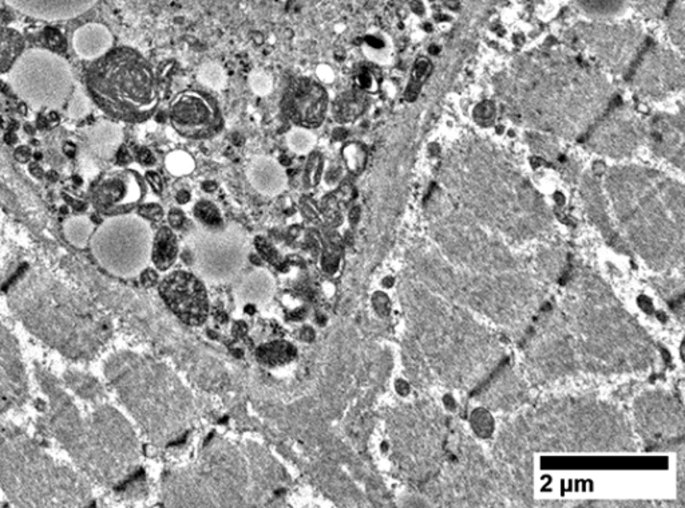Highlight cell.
Listing matches in <instances>:
<instances>
[{
	"mask_svg": "<svg viewBox=\"0 0 685 508\" xmlns=\"http://www.w3.org/2000/svg\"><path fill=\"white\" fill-rule=\"evenodd\" d=\"M34 376L45 395L39 419L42 430L64 450L90 483L118 485L137 461L130 426L114 408L102 402L83 411L47 367L36 364Z\"/></svg>",
	"mask_w": 685,
	"mask_h": 508,
	"instance_id": "6da1fadb",
	"label": "cell"
},
{
	"mask_svg": "<svg viewBox=\"0 0 685 508\" xmlns=\"http://www.w3.org/2000/svg\"><path fill=\"white\" fill-rule=\"evenodd\" d=\"M7 303L28 333L75 362L95 358L112 333L109 316L86 291L40 268H28L12 282Z\"/></svg>",
	"mask_w": 685,
	"mask_h": 508,
	"instance_id": "7a4b0ae2",
	"label": "cell"
},
{
	"mask_svg": "<svg viewBox=\"0 0 685 508\" xmlns=\"http://www.w3.org/2000/svg\"><path fill=\"white\" fill-rule=\"evenodd\" d=\"M0 491L18 507H86L91 483L55 459L14 424L0 419Z\"/></svg>",
	"mask_w": 685,
	"mask_h": 508,
	"instance_id": "3957f363",
	"label": "cell"
},
{
	"mask_svg": "<svg viewBox=\"0 0 685 508\" xmlns=\"http://www.w3.org/2000/svg\"><path fill=\"white\" fill-rule=\"evenodd\" d=\"M94 93L105 111L129 122L149 119L160 105V89L150 63L132 49H117L94 74Z\"/></svg>",
	"mask_w": 685,
	"mask_h": 508,
	"instance_id": "277c9868",
	"label": "cell"
},
{
	"mask_svg": "<svg viewBox=\"0 0 685 508\" xmlns=\"http://www.w3.org/2000/svg\"><path fill=\"white\" fill-rule=\"evenodd\" d=\"M149 226L133 216L114 219L98 229L93 240L94 255L111 274L132 275L152 253Z\"/></svg>",
	"mask_w": 685,
	"mask_h": 508,
	"instance_id": "5b68a950",
	"label": "cell"
},
{
	"mask_svg": "<svg viewBox=\"0 0 685 508\" xmlns=\"http://www.w3.org/2000/svg\"><path fill=\"white\" fill-rule=\"evenodd\" d=\"M169 119L173 129L188 140L213 139L224 128L217 101L200 90L178 93L169 104Z\"/></svg>",
	"mask_w": 685,
	"mask_h": 508,
	"instance_id": "8992f818",
	"label": "cell"
},
{
	"mask_svg": "<svg viewBox=\"0 0 685 508\" xmlns=\"http://www.w3.org/2000/svg\"><path fill=\"white\" fill-rule=\"evenodd\" d=\"M328 91L317 81L307 77L293 80L284 93L283 111L298 128H319L327 115Z\"/></svg>",
	"mask_w": 685,
	"mask_h": 508,
	"instance_id": "52a82bcc",
	"label": "cell"
},
{
	"mask_svg": "<svg viewBox=\"0 0 685 508\" xmlns=\"http://www.w3.org/2000/svg\"><path fill=\"white\" fill-rule=\"evenodd\" d=\"M245 239L237 227L211 231L197 246V263L204 271L235 273L244 260Z\"/></svg>",
	"mask_w": 685,
	"mask_h": 508,
	"instance_id": "ba28073f",
	"label": "cell"
},
{
	"mask_svg": "<svg viewBox=\"0 0 685 508\" xmlns=\"http://www.w3.org/2000/svg\"><path fill=\"white\" fill-rule=\"evenodd\" d=\"M160 292L166 305L185 323L200 325L208 315V297L204 284L194 275L177 271L165 278Z\"/></svg>",
	"mask_w": 685,
	"mask_h": 508,
	"instance_id": "9c48e42d",
	"label": "cell"
},
{
	"mask_svg": "<svg viewBox=\"0 0 685 508\" xmlns=\"http://www.w3.org/2000/svg\"><path fill=\"white\" fill-rule=\"evenodd\" d=\"M146 183L136 170H121L109 174L95 189V205L105 213H123L142 200Z\"/></svg>",
	"mask_w": 685,
	"mask_h": 508,
	"instance_id": "30bf717a",
	"label": "cell"
},
{
	"mask_svg": "<svg viewBox=\"0 0 685 508\" xmlns=\"http://www.w3.org/2000/svg\"><path fill=\"white\" fill-rule=\"evenodd\" d=\"M247 176L250 185L267 196L280 195L288 183L287 173L281 164L268 156L253 157L248 165Z\"/></svg>",
	"mask_w": 685,
	"mask_h": 508,
	"instance_id": "8fae6325",
	"label": "cell"
},
{
	"mask_svg": "<svg viewBox=\"0 0 685 508\" xmlns=\"http://www.w3.org/2000/svg\"><path fill=\"white\" fill-rule=\"evenodd\" d=\"M0 369L23 391L28 392V374L16 338L0 322Z\"/></svg>",
	"mask_w": 685,
	"mask_h": 508,
	"instance_id": "7c38bea8",
	"label": "cell"
},
{
	"mask_svg": "<svg viewBox=\"0 0 685 508\" xmlns=\"http://www.w3.org/2000/svg\"><path fill=\"white\" fill-rule=\"evenodd\" d=\"M60 381L70 395L87 405L101 404L105 400L102 384L90 373L80 369H67L63 371Z\"/></svg>",
	"mask_w": 685,
	"mask_h": 508,
	"instance_id": "4fadbf2b",
	"label": "cell"
},
{
	"mask_svg": "<svg viewBox=\"0 0 685 508\" xmlns=\"http://www.w3.org/2000/svg\"><path fill=\"white\" fill-rule=\"evenodd\" d=\"M367 94L360 90H350L339 95L333 104V117L340 124H351L367 111Z\"/></svg>",
	"mask_w": 685,
	"mask_h": 508,
	"instance_id": "5bb4252c",
	"label": "cell"
},
{
	"mask_svg": "<svg viewBox=\"0 0 685 508\" xmlns=\"http://www.w3.org/2000/svg\"><path fill=\"white\" fill-rule=\"evenodd\" d=\"M178 243L174 232L169 227H163L156 233L152 247V257L156 267L161 271L167 270L177 259Z\"/></svg>",
	"mask_w": 685,
	"mask_h": 508,
	"instance_id": "9a60e30c",
	"label": "cell"
},
{
	"mask_svg": "<svg viewBox=\"0 0 685 508\" xmlns=\"http://www.w3.org/2000/svg\"><path fill=\"white\" fill-rule=\"evenodd\" d=\"M27 398L28 392L18 386L8 374L0 369V419L23 406Z\"/></svg>",
	"mask_w": 685,
	"mask_h": 508,
	"instance_id": "2e32d148",
	"label": "cell"
},
{
	"mask_svg": "<svg viewBox=\"0 0 685 508\" xmlns=\"http://www.w3.org/2000/svg\"><path fill=\"white\" fill-rule=\"evenodd\" d=\"M295 357L296 349L291 343L283 340L265 343L257 350V358L265 367H281L295 360Z\"/></svg>",
	"mask_w": 685,
	"mask_h": 508,
	"instance_id": "e0dca14e",
	"label": "cell"
},
{
	"mask_svg": "<svg viewBox=\"0 0 685 508\" xmlns=\"http://www.w3.org/2000/svg\"><path fill=\"white\" fill-rule=\"evenodd\" d=\"M586 14L596 18H610L621 14L627 0H573Z\"/></svg>",
	"mask_w": 685,
	"mask_h": 508,
	"instance_id": "ac0fdd59",
	"label": "cell"
},
{
	"mask_svg": "<svg viewBox=\"0 0 685 508\" xmlns=\"http://www.w3.org/2000/svg\"><path fill=\"white\" fill-rule=\"evenodd\" d=\"M195 219L209 231H219L224 228V220L221 218L217 205L209 200H200L193 208Z\"/></svg>",
	"mask_w": 685,
	"mask_h": 508,
	"instance_id": "d6986e66",
	"label": "cell"
},
{
	"mask_svg": "<svg viewBox=\"0 0 685 508\" xmlns=\"http://www.w3.org/2000/svg\"><path fill=\"white\" fill-rule=\"evenodd\" d=\"M341 157L350 173L360 174L367 164V149L360 142H348L341 149Z\"/></svg>",
	"mask_w": 685,
	"mask_h": 508,
	"instance_id": "ffe728a7",
	"label": "cell"
},
{
	"mask_svg": "<svg viewBox=\"0 0 685 508\" xmlns=\"http://www.w3.org/2000/svg\"><path fill=\"white\" fill-rule=\"evenodd\" d=\"M10 1H12L16 7L21 8V5H22V3L25 0H10ZM59 1H64V0H40L39 1L38 15L39 16H49V18H62V16H64L62 5H60ZM36 7H38V0H28L25 10H26V12H29V14H35L36 12Z\"/></svg>",
	"mask_w": 685,
	"mask_h": 508,
	"instance_id": "44dd1931",
	"label": "cell"
},
{
	"mask_svg": "<svg viewBox=\"0 0 685 508\" xmlns=\"http://www.w3.org/2000/svg\"><path fill=\"white\" fill-rule=\"evenodd\" d=\"M287 143H288L289 149L293 150L296 154L304 156V154H308L313 150V148L316 145V137L309 129L298 128V129H293L288 135Z\"/></svg>",
	"mask_w": 685,
	"mask_h": 508,
	"instance_id": "7402d4cb",
	"label": "cell"
},
{
	"mask_svg": "<svg viewBox=\"0 0 685 508\" xmlns=\"http://www.w3.org/2000/svg\"><path fill=\"white\" fill-rule=\"evenodd\" d=\"M198 80L201 84L209 86L211 89L219 90L226 84V74L219 65L208 62L200 67Z\"/></svg>",
	"mask_w": 685,
	"mask_h": 508,
	"instance_id": "603a6c76",
	"label": "cell"
},
{
	"mask_svg": "<svg viewBox=\"0 0 685 508\" xmlns=\"http://www.w3.org/2000/svg\"><path fill=\"white\" fill-rule=\"evenodd\" d=\"M165 165L167 170L174 176H185L192 173L194 170V160L191 154L182 150H174L167 154Z\"/></svg>",
	"mask_w": 685,
	"mask_h": 508,
	"instance_id": "cb8c5ba5",
	"label": "cell"
},
{
	"mask_svg": "<svg viewBox=\"0 0 685 508\" xmlns=\"http://www.w3.org/2000/svg\"><path fill=\"white\" fill-rule=\"evenodd\" d=\"M322 174H323V157L320 153H312L304 170V183H307V185L315 187L319 184Z\"/></svg>",
	"mask_w": 685,
	"mask_h": 508,
	"instance_id": "d4e9b609",
	"label": "cell"
},
{
	"mask_svg": "<svg viewBox=\"0 0 685 508\" xmlns=\"http://www.w3.org/2000/svg\"><path fill=\"white\" fill-rule=\"evenodd\" d=\"M67 238L77 246H83L91 232V224L86 219H74L67 223Z\"/></svg>",
	"mask_w": 685,
	"mask_h": 508,
	"instance_id": "484cf974",
	"label": "cell"
},
{
	"mask_svg": "<svg viewBox=\"0 0 685 508\" xmlns=\"http://www.w3.org/2000/svg\"><path fill=\"white\" fill-rule=\"evenodd\" d=\"M427 73H429V63L426 60L416 62V66H415V69L412 71L411 82H410V85L407 87V91H406V98L407 100H412L413 97H416V94L419 91V87L423 84V81L426 80Z\"/></svg>",
	"mask_w": 685,
	"mask_h": 508,
	"instance_id": "4316f807",
	"label": "cell"
},
{
	"mask_svg": "<svg viewBox=\"0 0 685 508\" xmlns=\"http://www.w3.org/2000/svg\"><path fill=\"white\" fill-rule=\"evenodd\" d=\"M355 86L364 94L375 93L378 90V80L368 67H360L355 76Z\"/></svg>",
	"mask_w": 685,
	"mask_h": 508,
	"instance_id": "83f0119b",
	"label": "cell"
},
{
	"mask_svg": "<svg viewBox=\"0 0 685 508\" xmlns=\"http://www.w3.org/2000/svg\"><path fill=\"white\" fill-rule=\"evenodd\" d=\"M254 244L259 250V253L261 254V256L268 260L271 264H274V267H277L278 270H285V264H284V260L281 259L280 254L274 250V247L263 238H256L254 240Z\"/></svg>",
	"mask_w": 685,
	"mask_h": 508,
	"instance_id": "f1b7e54d",
	"label": "cell"
},
{
	"mask_svg": "<svg viewBox=\"0 0 685 508\" xmlns=\"http://www.w3.org/2000/svg\"><path fill=\"white\" fill-rule=\"evenodd\" d=\"M250 89L259 95H267L272 90V78L264 71H254L249 78Z\"/></svg>",
	"mask_w": 685,
	"mask_h": 508,
	"instance_id": "f546056e",
	"label": "cell"
},
{
	"mask_svg": "<svg viewBox=\"0 0 685 508\" xmlns=\"http://www.w3.org/2000/svg\"><path fill=\"white\" fill-rule=\"evenodd\" d=\"M139 216L143 218V219H149V220H160L163 219L164 216V211L163 208L158 205V204H146V205H142L138 211Z\"/></svg>",
	"mask_w": 685,
	"mask_h": 508,
	"instance_id": "4dcf8cb0",
	"label": "cell"
},
{
	"mask_svg": "<svg viewBox=\"0 0 685 508\" xmlns=\"http://www.w3.org/2000/svg\"><path fill=\"white\" fill-rule=\"evenodd\" d=\"M145 180L146 183L153 188V191L158 195L163 194L164 191V180L161 177V174L156 170H147L146 174H145Z\"/></svg>",
	"mask_w": 685,
	"mask_h": 508,
	"instance_id": "1f68e13d",
	"label": "cell"
},
{
	"mask_svg": "<svg viewBox=\"0 0 685 508\" xmlns=\"http://www.w3.org/2000/svg\"><path fill=\"white\" fill-rule=\"evenodd\" d=\"M137 160L143 167H152L156 164V157L153 152L147 148H139L137 150Z\"/></svg>",
	"mask_w": 685,
	"mask_h": 508,
	"instance_id": "d6a6232c",
	"label": "cell"
},
{
	"mask_svg": "<svg viewBox=\"0 0 685 508\" xmlns=\"http://www.w3.org/2000/svg\"><path fill=\"white\" fill-rule=\"evenodd\" d=\"M169 223L173 228H181L185 223V215L181 209L173 208L169 212Z\"/></svg>",
	"mask_w": 685,
	"mask_h": 508,
	"instance_id": "836d02e7",
	"label": "cell"
},
{
	"mask_svg": "<svg viewBox=\"0 0 685 508\" xmlns=\"http://www.w3.org/2000/svg\"><path fill=\"white\" fill-rule=\"evenodd\" d=\"M117 160H118V163L121 165H126V164L132 163L133 156L130 154V152H129V149L126 146H121L117 150Z\"/></svg>",
	"mask_w": 685,
	"mask_h": 508,
	"instance_id": "e575fe53",
	"label": "cell"
},
{
	"mask_svg": "<svg viewBox=\"0 0 685 508\" xmlns=\"http://www.w3.org/2000/svg\"><path fill=\"white\" fill-rule=\"evenodd\" d=\"M47 41H49L51 45L56 46V47H60V45L63 43V38H62L60 32L54 29L47 30Z\"/></svg>",
	"mask_w": 685,
	"mask_h": 508,
	"instance_id": "d590c367",
	"label": "cell"
},
{
	"mask_svg": "<svg viewBox=\"0 0 685 508\" xmlns=\"http://www.w3.org/2000/svg\"><path fill=\"white\" fill-rule=\"evenodd\" d=\"M15 157H16L19 161H22V163H26V161H28V160L32 157V154H31V152H29V149H28L27 146H21V148H18V149H16V152H15Z\"/></svg>",
	"mask_w": 685,
	"mask_h": 508,
	"instance_id": "8d00e7d4",
	"label": "cell"
},
{
	"mask_svg": "<svg viewBox=\"0 0 685 508\" xmlns=\"http://www.w3.org/2000/svg\"><path fill=\"white\" fill-rule=\"evenodd\" d=\"M156 282H157V274L153 270H146L143 273V275H142V283L146 287H150V286H153Z\"/></svg>",
	"mask_w": 685,
	"mask_h": 508,
	"instance_id": "74e56055",
	"label": "cell"
},
{
	"mask_svg": "<svg viewBox=\"0 0 685 508\" xmlns=\"http://www.w3.org/2000/svg\"><path fill=\"white\" fill-rule=\"evenodd\" d=\"M176 200L180 204H187L191 200V192H188V191H180L177 194V196H176Z\"/></svg>",
	"mask_w": 685,
	"mask_h": 508,
	"instance_id": "f35d334b",
	"label": "cell"
},
{
	"mask_svg": "<svg viewBox=\"0 0 685 508\" xmlns=\"http://www.w3.org/2000/svg\"><path fill=\"white\" fill-rule=\"evenodd\" d=\"M63 149H64V153H66L69 157H74V156H75V153H77V146H75L74 143H71V142L64 143Z\"/></svg>",
	"mask_w": 685,
	"mask_h": 508,
	"instance_id": "ab89813d",
	"label": "cell"
},
{
	"mask_svg": "<svg viewBox=\"0 0 685 508\" xmlns=\"http://www.w3.org/2000/svg\"><path fill=\"white\" fill-rule=\"evenodd\" d=\"M359 218H360V209L357 207H355V208L351 209L350 216H348V219H350V222H351L352 226L357 224V222H359Z\"/></svg>",
	"mask_w": 685,
	"mask_h": 508,
	"instance_id": "60d3db41",
	"label": "cell"
},
{
	"mask_svg": "<svg viewBox=\"0 0 685 508\" xmlns=\"http://www.w3.org/2000/svg\"><path fill=\"white\" fill-rule=\"evenodd\" d=\"M313 337H315V334H313V330H312L311 327H305V329L302 330V339H305V340H312V339H313Z\"/></svg>",
	"mask_w": 685,
	"mask_h": 508,
	"instance_id": "b9f144b4",
	"label": "cell"
},
{
	"mask_svg": "<svg viewBox=\"0 0 685 508\" xmlns=\"http://www.w3.org/2000/svg\"><path fill=\"white\" fill-rule=\"evenodd\" d=\"M216 188H217V184H216L215 181H206V183H204V189H205L206 192H212V191H215Z\"/></svg>",
	"mask_w": 685,
	"mask_h": 508,
	"instance_id": "7bdbcfd3",
	"label": "cell"
},
{
	"mask_svg": "<svg viewBox=\"0 0 685 508\" xmlns=\"http://www.w3.org/2000/svg\"><path fill=\"white\" fill-rule=\"evenodd\" d=\"M31 172H32V173H34V174L36 176V177H42V176H43V173H42V170H40V168H39V167H38L36 164L31 167Z\"/></svg>",
	"mask_w": 685,
	"mask_h": 508,
	"instance_id": "ee69618b",
	"label": "cell"
},
{
	"mask_svg": "<svg viewBox=\"0 0 685 508\" xmlns=\"http://www.w3.org/2000/svg\"><path fill=\"white\" fill-rule=\"evenodd\" d=\"M5 142H7V143H10V145L15 143V142H16V137H15V135H12V133H8V135L5 136Z\"/></svg>",
	"mask_w": 685,
	"mask_h": 508,
	"instance_id": "f6af8a7d",
	"label": "cell"
},
{
	"mask_svg": "<svg viewBox=\"0 0 685 508\" xmlns=\"http://www.w3.org/2000/svg\"><path fill=\"white\" fill-rule=\"evenodd\" d=\"M58 119H59V114L56 113V112H51V113L49 114V121L56 122Z\"/></svg>",
	"mask_w": 685,
	"mask_h": 508,
	"instance_id": "bcb514c9",
	"label": "cell"
},
{
	"mask_svg": "<svg viewBox=\"0 0 685 508\" xmlns=\"http://www.w3.org/2000/svg\"><path fill=\"white\" fill-rule=\"evenodd\" d=\"M26 132H27L28 135L34 133V128H31V125H26Z\"/></svg>",
	"mask_w": 685,
	"mask_h": 508,
	"instance_id": "7dc6e473",
	"label": "cell"
},
{
	"mask_svg": "<svg viewBox=\"0 0 685 508\" xmlns=\"http://www.w3.org/2000/svg\"><path fill=\"white\" fill-rule=\"evenodd\" d=\"M50 178H51V180H58V174H56L55 172H53V170L50 172Z\"/></svg>",
	"mask_w": 685,
	"mask_h": 508,
	"instance_id": "c3c4849f",
	"label": "cell"
},
{
	"mask_svg": "<svg viewBox=\"0 0 685 508\" xmlns=\"http://www.w3.org/2000/svg\"><path fill=\"white\" fill-rule=\"evenodd\" d=\"M34 159H35V160H40V159H42V154H40V153H35V154H34Z\"/></svg>",
	"mask_w": 685,
	"mask_h": 508,
	"instance_id": "681fc988",
	"label": "cell"
}]
</instances>
